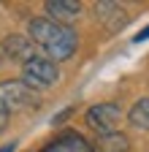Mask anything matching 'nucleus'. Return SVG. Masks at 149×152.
Returning <instances> with one entry per match:
<instances>
[{
  "instance_id": "obj_9",
  "label": "nucleus",
  "mask_w": 149,
  "mask_h": 152,
  "mask_svg": "<svg viewBox=\"0 0 149 152\" xmlns=\"http://www.w3.org/2000/svg\"><path fill=\"white\" fill-rule=\"evenodd\" d=\"M127 120H130V125L138 128V130H149V98H141L138 103H133Z\"/></svg>"
},
{
  "instance_id": "obj_6",
  "label": "nucleus",
  "mask_w": 149,
  "mask_h": 152,
  "mask_svg": "<svg viewBox=\"0 0 149 152\" xmlns=\"http://www.w3.org/2000/svg\"><path fill=\"white\" fill-rule=\"evenodd\" d=\"M3 49L8 57H14V60H22V63H30L35 52H33V41H27L25 35H8L3 41Z\"/></svg>"
},
{
  "instance_id": "obj_5",
  "label": "nucleus",
  "mask_w": 149,
  "mask_h": 152,
  "mask_svg": "<svg viewBox=\"0 0 149 152\" xmlns=\"http://www.w3.org/2000/svg\"><path fill=\"white\" fill-rule=\"evenodd\" d=\"M130 149V141L125 133H103V136H98L95 141L89 144V152H127Z\"/></svg>"
},
{
  "instance_id": "obj_11",
  "label": "nucleus",
  "mask_w": 149,
  "mask_h": 152,
  "mask_svg": "<svg viewBox=\"0 0 149 152\" xmlns=\"http://www.w3.org/2000/svg\"><path fill=\"white\" fill-rule=\"evenodd\" d=\"M14 149H16V144H14V141H11V144H6V147H0V152H14Z\"/></svg>"
},
{
  "instance_id": "obj_12",
  "label": "nucleus",
  "mask_w": 149,
  "mask_h": 152,
  "mask_svg": "<svg viewBox=\"0 0 149 152\" xmlns=\"http://www.w3.org/2000/svg\"><path fill=\"white\" fill-rule=\"evenodd\" d=\"M6 128V117H3V114H0V130H3Z\"/></svg>"
},
{
  "instance_id": "obj_3",
  "label": "nucleus",
  "mask_w": 149,
  "mask_h": 152,
  "mask_svg": "<svg viewBox=\"0 0 149 152\" xmlns=\"http://www.w3.org/2000/svg\"><path fill=\"white\" fill-rule=\"evenodd\" d=\"M35 103V92L25 82H0V114L8 117Z\"/></svg>"
},
{
  "instance_id": "obj_8",
  "label": "nucleus",
  "mask_w": 149,
  "mask_h": 152,
  "mask_svg": "<svg viewBox=\"0 0 149 152\" xmlns=\"http://www.w3.org/2000/svg\"><path fill=\"white\" fill-rule=\"evenodd\" d=\"M46 11H49V19L57 22V19H73V16H79L81 6L73 3V0H49Z\"/></svg>"
},
{
  "instance_id": "obj_7",
  "label": "nucleus",
  "mask_w": 149,
  "mask_h": 152,
  "mask_svg": "<svg viewBox=\"0 0 149 152\" xmlns=\"http://www.w3.org/2000/svg\"><path fill=\"white\" fill-rule=\"evenodd\" d=\"M41 152H89V144L79 136V133H65V136L54 139L49 147H44Z\"/></svg>"
},
{
  "instance_id": "obj_1",
  "label": "nucleus",
  "mask_w": 149,
  "mask_h": 152,
  "mask_svg": "<svg viewBox=\"0 0 149 152\" xmlns=\"http://www.w3.org/2000/svg\"><path fill=\"white\" fill-rule=\"evenodd\" d=\"M27 33H30V41L38 44L49 54L52 63L73 57V52H76V46H79L76 30H71L68 25L54 22V19H49V16H35V19H30Z\"/></svg>"
},
{
  "instance_id": "obj_2",
  "label": "nucleus",
  "mask_w": 149,
  "mask_h": 152,
  "mask_svg": "<svg viewBox=\"0 0 149 152\" xmlns=\"http://www.w3.org/2000/svg\"><path fill=\"white\" fill-rule=\"evenodd\" d=\"M60 79V71L49 57H33L30 63H25L22 68V82L35 92V90H44V87H52L54 82Z\"/></svg>"
},
{
  "instance_id": "obj_10",
  "label": "nucleus",
  "mask_w": 149,
  "mask_h": 152,
  "mask_svg": "<svg viewBox=\"0 0 149 152\" xmlns=\"http://www.w3.org/2000/svg\"><path fill=\"white\" fill-rule=\"evenodd\" d=\"M146 38H149V25H146V27H144V30L133 38V41H136V44H141V41H146Z\"/></svg>"
},
{
  "instance_id": "obj_4",
  "label": "nucleus",
  "mask_w": 149,
  "mask_h": 152,
  "mask_svg": "<svg viewBox=\"0 0 149 152\" xmlns=\"http://www.w3.org/2000/svg\"><path fill=\"white\" fill-rule=\"evenodd\" d=\"M119 117H122V109L117 103H98V106L87 109V114H84L87 125L92 130H98L100 136H103V133H114Z\"/></svg>"
}]
</instances>
